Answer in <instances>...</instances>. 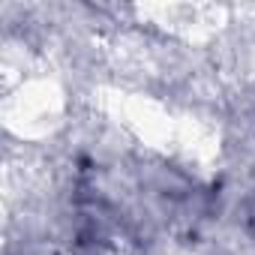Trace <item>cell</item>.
<instances>
[{
	"label": "cell",
	"mask_w": 255,
	"mask_h": 255,
	"mask_svg": "<svg viewBox=\"0 0 255 255\" xmlns=\"http://www.w3.org/2000/svg\"><path fill=\"white\" fill-rule=\"evenodd\" d=\"M246 225H249V231L255 234V189H252V195L246 198Z\"/></svg>",
	"instance_id": "obj_1"
}]
</instances>
